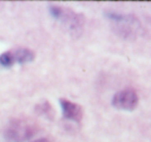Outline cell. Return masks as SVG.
I'll return each mask as SVG.
<instances>
[{
    "label": "cell",
    "instance_id": "1",
    "mask_svg": "<svg viewBox=\"0 0 151 142\" xmlns=\"http://www.w3.org/2000/svg\"><path fill=\"white\" fill-rule=\"evenodd\" d=\"M38 130V125L30 119H14L6 128L5 136L12 142H26Z\"/></svg>",
    "mask_w": 151,
    "mask_h": 142
},
{
    "label": "cell",
    "instance_id": "2",
    "mask_svg": "<svg viewBox=\"0 0 151 142\" xmlns=\"http://www.w3.org/2000/svg\"><path fill=\"white\" fill-rule=\"evenodd\" d=\"M50 13L57 20H60L64 24H66L71 30H78L82 27L84 18L81 14L75 13L74 11L61 6H52Z\"/></svg>",
    "mask_w": 151,
    "mask_h": 142
},
{
    "label": "cell",
    "instance_id": "3",
    "mask_svg": "<svg viewBox=\"0 0 151 142\" xmlns=\"http://www.w3.org/2000/svg\"><path fill=\"white\" fill-rule=\"evenodd\" d=\"M139 102V97L134 89L127 88L118 91L112 98V104L115 109L122 111H133Z\"/></svg>",
    "mask_w": 151,
    "mask_h": 142
},
{
    "label": "cell",
    "instance_id": "4",
    "mask_svg": "<svg viewBox=\"0 0 151 142\" xmlns=\"http://www.w3.org/2000/svg\"><path fill=\"white\" fill-rule=\"evenodd\" d=\"M61 107L63 111L64 118L68 120L74 121L76 123H80L83 116V109L77 103H74L67 99H61Z\"/></svg>",
    "mask_w": 151,
    "mask_h": 142
},
{
    "label": "cell",
    "instance_id": "5",
    "mask_svg": "<svg viewBox=\"0 0 151 142\" xmlns=\"http://www.w3.org/2000/svg\"><path fill=\"white\" fill-rule=\"evenodd\" d=\"M12 56H14V61H18L20 63H26L30 62L34 59L35 54L32 50L28 48H20V49L16 50L14 52H12Z\"/></svg>",
    "mask_w": 151,
    "mask_h": 142
},
{
    "label": "cell",
    "instance_id": "6",
    "mask_svg": "<svg viewBox=\"0 0 151 142\" xmlns=\"http://www.w3.org/2000/svg\"><path fill=\"white\" fill-rule=\"evenodd\" d=\"M36 111L40 114V116H45L48 119H52L55 116V111L52 109V107L48 101H44L39 104L36 105Z\"/></svg>",
    "mask_w": 151,
    "mask_h": 142
},
{
    "label": "cell",
    "instance_id": "7",
    "mask_svg": "<svg viewBox=\"0 0 151 142\" xmlns=\"http://www.w3.org/2000/svg\"><path fill=\"white\" fill-rule=\"evenodd\" d=\"M14 56H12V53L9 51L7 52H4L0 55V65H3L5 67H9L14 65Z\"/></svg>",
    "mask_w": 151,
    "mask_h": 142
},
{
    "label": "cell",
    "instance_id": "8",
    "mask_svg": "<svg viewBox=\"0 0 151 142\" xmlns=\"http://www.w3.org/2000/svg\"><path fill=\"white\" fill-rule=\"evenodd\" d=\"M33 142H50V140L46 138H40V139H37V140H35Z\"/></svg>",
    "mask_w": 151,
    "mask_h": 142
}]
</instances>
